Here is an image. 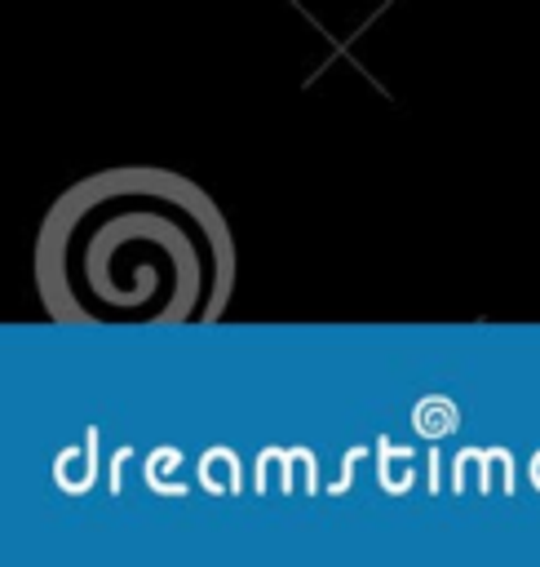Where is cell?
Segmentation results:
<instances>
[{"label": "cell", "instance_id": "1", "mask_svg": "<svg viewBox=\"0 0 540 567\" xmlns=\"http://www.w3.org/2000/svg\"><path fill=\"white\" fill-rule=\"evenodd\" d=\"M35 275L58 319H208L230 288V239L217 208L181 177L97 173L53 208Z\"/></svg>", "mask_w": 540, "mask_h": 567}]
</instances>
